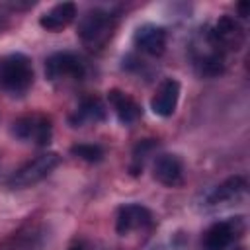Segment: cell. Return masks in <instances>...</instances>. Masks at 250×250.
I'll return each instance as SVG.
<instances>
[{"mask_svg": "<svg viewBox=\"0 0 250 250\" xmlns=\"http://www.w3.org/2000/svg\"><path fill=\"white\" fill-rule=\"evenodd\" d=\"M105 105L102 104L100 98H84L78 107L74 109V113L70 115V123L74 127H82L88 123H100L105 119Z\"/></svg>", "mask_w": 250, "mask_h": 250, "instance_id": "cell-16", "label": "cell"}, {"mask_svg": "<svg viewBox=\"0 0 250 250\" xmlns=\"http://www.w3.org/2000/svg\"><path fill=\"white\" fill-rule=\"evenodd\" d=\"M33 84V64L23 53L0 57V88L12 96H21Z\"/></svg>", "mask_w": 250, "mask_h": 250, "instance_id": "cell-2", "label": "cell"}, {"mask_svg": "<svg viewBox=\"0 0 250 250\" xmlns=\"http://www.w3.org/2000/svg\"><path fill=\"white\" fill-rule=\"evenodd\" d=\"M154 146H156V143H154L152 139H145V141H141V143L137 145V148H135V152H133L131 174H139V172L143 170L145 160H146L148 152H150V150H154Z\"/></svg>", "mask_w": 250, "mask_h": 250, "instance_id": "cell-18", "label": "cell"}, {"mask_svg": "<svg viewBox=\"0 0 250 250\" xmlns=\"http://www.w3.org/2000/svg\"><path fill=\"white\" fill-rule=\"evenodd\" d=\"M189 57L193 68L201 76H219L225 70V59L227 53L215 43V39L209 33V27L197 29V33L191 37L189 43Z\"/></svg>", "mask_w": 250, "mask_h": 250, "instance_id": "cell-1", "label": "cell"}, {"mask_svg": "<svg viewBox=\"0 0 250 250\" xmlns=\"http://www.w3.org/2000/svg\"><path fill=\"white\" fill-rule=\"evenodd\" d=\"M178 100H180V82L176 78H166L158 84L156 94L150 100V107L156 115L170 117L178 107Z\"/></svg>", "mask_w": 250, "mask_h": 250, "instance_id": "cell-13", "label": "cell"}, {"mask_svg": "<svg viewBox=\"0 0 250 250\" xmlns=\"http://www.w3.org/2000/svg\"><path fill=\"white\" fill-rule=\"evenodd\" d=\"M150 250H188V238H186L184 232H176L168 240L152 246Z\"/></svg>", "mask_w": 250, "mask_h": 250, "instance_id": "cell-19", "label": "cell"}, {"mask_svg": "<svg viewBox=\"0 0 250 250\" xmlns=\"http://www.w3.org/2000/svg\"><path fill=\"white\" fill-rule=\"evenodd\" d=\"M61 158L57 152H43L39 156H35L33 160L25 162L23 166H20L8 180V184L12 188H27L33 186L37 182H41L43 178H47L57 166H59Z\"/></svg>", "mask_w": 250, "mask_h": 250, "instance_id": "cell-6", "label": "cell"}, {"mask_svg": "<svg viewBox=\"0 0 250 250\" xmlns=\"http://www.w3.org/2000/svg\"><path fill=\"white\" fill-rule=\"evenodd\" d=\"M12 135L20 141L33 143L37 146H47L53 137V125L47 115L31 113V115H23L12 123Z\"/></svg>", "mask_w": 250, "mask_h": 250, "instance_id": "cell-7", "label": "cell"}, {"mask_svg": "<svg viewBox=\"0 0 250 250\" xmlns=\"http://www.w3.org/2000/svg\"><path fill=\"white\" fill-rule=\"evenodd\" d=\"M107 100H109V105L115 111L117 119L123 125H133L135 121L141 119L143 109H141V105L129 94H125L121 90H109L107 92Z\"/></svg>", "mask_w": 250, "mask_h": 250, "instance_id": "cell-14", "label": "cell"}, {"mask_svg": "<svg viewBox=\"0 0 250 250\" xmlns=\"http://www.w3.org/2000/svg\"><path fill=\"white\" fill-rule=\"evenodd\" d=\"M70 154L84 160V162H100L104 158V148L100 145H94V143H78V145H72L70 146Z\"/></svg>", "mask_w": 250, "mask_h": 250, "instance_id": "cell-17", "label": "cell"}, {"mask_svg": "<svg viewBox=\"0 0 250 250\" xmlns=\"http://www.w3.org/2000/svg\"><path fill=\"white\" fill-rule=\"evenodd\" d=\"M74 18H76V4L74 2H59L39 18V25L47 31H61L68 23H72Z\"/></svg>", "mask_w": 250, "mask_h": 250, "instance_id": "cell-15", "label": "cell"}, {"mask_svg": "<svg viewBox=\"0 0 250 250\" xmlns=\"http://www.w3.org/2000/svg\"><path fill=\"white\" fill-rule=\"evenodd\" d=\"M234 250H244V248H234Z\"/></svg>", "mask_w": 250, "mask_h": 250, "instance_id": "cell-22", "label": "cell"}, {"mask_svg": "<svg viewBox=\"0 0 250 250\" xmlns=\"http://www.w3.org/2000/svg\"><path fill=\"white\" fill-rule=\"evenodd\" d=\"M68 250H84L82 246H72V248H68Z\"/></svg>", "mask_w": 250, "mask_h": 250, "instance_id": "cell-21", "label": "cell"}, {"mask_svg": "<svg viewBox=\"0 0 250 250\" xmlns=\"http://www.w3.org/2000/svg\"><path fill=\"white\" fill-rule=\"evenodd\" d=\"M248 191V182L244 176H230L219 186L211 188L203 195V209H223L232 203H238L240 199L246 197Z\"/></svg>", "mask_w": 250, "mask_h": 250, "instance_id": "cell-8", "label": "cell"}, {"mask_svg": "<svg viewBox=\"0 0 250 250\" xmlns=\"http://www.w3.org/2000/svg\"><path fill=\"white\" fill-rule=\"evenodd\" d=\"M248 8H250V4H248V2H240V4H238V10H240V16H242V18H246Z\"/></svg>", "mask_w": 250, "mask_h": 250, "instance_id": "cell-20", "label": "cell"}, {"mask_svg": "<svg viewBox=\"0 0 250 250\" xmlns=\"http://www.w3.org/2000/svg\"><path fill=\"white\" fill-rule=\"evenodd\" d=\"M86 61L72 51H59L47 57L45 74L51 82H78L86 76Z\"/></svg>", "mask_w": 250, "mask_h": 250, "instance_id": "cell-4", "label": "cell"}, {"mask_svg": "<svg viewBox=\"0 0 250 250\" xmlns=\"http://www.w3.org/2000/svg\"><path fill=\"white\" fill-rule=\"evenodd\" d=\"M115 21H117L115 14L102 10V8H94L80 18L78 37L88 49L100 51L111 39V35L115 31Z\"/></svg>", "mask_w": 250, "mask_h": 250, "instance_id": "cell-3", "label": "cell"}, {"mask_svg": "<svg viewBox=\"0 0 250 250\" xmlns=\"http://www.w3.org/2000/svg\"><path fill=\"white\" fill-rule=\"evenodd\" d=\"M246 230L244 217H232L225 221H217L207 227L201 236L203 250H227L236 238H240Z\"/></svg>", "mask_w": 250, "mask_h": 250, "instance_id": "cell-5", "label": "cell"}, {"mask_svg": "<svg viewBox=\"0 0 250 250\" xmlns=\"http://www.w3.org/2000/svg\"><path fill=\"white\" fill-rule=\"evenodd\" d=\"M152 213L148 207L141 205V203H127V205H121L117 209V215H115V232L119 236H127L129 232L133 230H139V229H146L152 225Z\"/></svg>", "mask_w": 250, "mask_h": 250, "instance_id": "cell-9", "label": "cell"}, {"mask_svg": "<svg viewBox=\"0 0 250 250\" xmlns=\"http://www.w3.org/2000/svg\"><path fill=\"white\" fill-rule=\"evenodd\" d=\"M209 33L225 53L238 51L244 45V29L232 16H221L215 25L209 27Z\"/></svg>", "mask_w": 250, "mask_h": 250, "instance_id": "cell-11", "label": "cell"}, {"mask_svg": "<svg viewBox=\"0 0 250 250\" xmlns=\"http://www.w3.org/2000/svg\"><path fill=\"white\" fill-rule=\"evenodd\" d=\"M168 33L162 25L156 23H143L133 33V45L137 51L148 55V57H160L166 51Z\"/></svg>", "mask_w": 250, "mask_h": 250, "instance_id": "cell-10", "label": "cell"}, {"mask_svg": "<svg viewBox=\"0 0 250 250\" xmlns=\"http://www.w3.org/2000/svg\"><path fill=\"white\" fill-rule=\"evenodd\" d=\"M152 176L156 182L168 188H178L184 184V162L178 154H158L152 164Z\"/></svg>", "mask_w": 250, "mask_h": 250, "instance_id": "cell-12", "label": "cell"}]
</instances>
